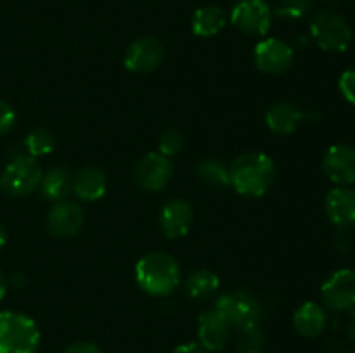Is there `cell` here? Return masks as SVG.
Returning a JSON list of instances; mask_svg holds the SVG:
<instances>
[{"label": "cell", "instance_id": "6da1fadb", "mask_svg": "<svg viewBox=\"0 0 355 353\" xmlns=\"http://www.w3.org/2000/svg\"><path fill=\"white\" fill-rule=\"evenodd\" d=\"M229 175H231V185L241 196L259 197L263 196L272 185L276 166L267 154L246 152L232 163Z\"/></svg>", "mask_w": 355, "mask_h": 353}, {"label": "cell", "instance_id": "7a4b0ae2", "mask_svg": "<svg viewBox=\"0 0 355 353\" xmlns=\"http://www.w3.org/2000/svg\"><path fill=\"white\" fill-rule=\"evenodd\" d=\"M139 287L151 296H166L180 280V266L168 253H149L139 260L135 266Z\"/></svg>", "mask_w": 355, "mask_h": 353}, {"label": "cell", "instance_id": "3957f363", "mask_svg": "<svg viewBox=\"0 0 355 353\" xmlns=\"http://www.w3.org/2000/svg\"><path fill=\"white\" fill-rule=\"evenodd\" d=\"M40 331L37 324L17 311H0V353H37Z\"/></svg>", "mask_w": 355, "mask_h": 353}, {"label": "cell", "instance_id": "277c9868", "mask_svg": "<svg viewBox=\"0 0 355 353\" xmlns=\"http://www.w3.org/2000/svg\"><path fill=\"white\" fill-rule=\"evenodd\" d=\"M42 172L40 165L31 156H16L0 175V189L9 196L24 197L40 187Z\"/></svg>", "mask_w": 355, "mask_h": 353}, {"label": "cell", "instance_id": "5b68a950", "mask_svg": "<svg viewBox=\"0 0 355 353\" xmlns=\"http://www.w3.org/2000/svg\"><path fill=\"white\" fill-rule=\"evenodd\" d=\"M311 35L318 47L326 52H343L352 42V28L333 10H322L312 19Z\"/></svg>", "mask_w": 355, "mask_h": 353}, {"label": "cell", "instance_id": "8992f818", "mask_svg": "<svg viewBox=\"0 0 355 353\" xmlns=\"http://www.w3.org/2000/svg\"><path fill=\"white\" fill-rule=\"evenodd\" d=\"M215 308L225 317L231 327L243 329L257 325L262 317V310L255 296L245 291H232L222 294L215 303Z\"/></svg>", "mask_w": 355, "mask_h": 353}, {"label": "cell", "instance_id": "52a82bcc", "mask_svg": "<svg viewBox=\"0 0 355 353\" xmlns=\"http://www.w3.org/2000/svg\"><path fill=\"white\" fill-rule=\"evenodd\" d=\"M231 19L243 33L263 37L270 30L272 9L266 0H239L232 9Z\"/></svg>", "mask_w": 355, "mask_h": 353}, {"label": "cell", "instance_id": "ba28073f", "mask_svg": "<svg viewBox=\"0 0 355 353\" xmlns=\"http://www.w3.org/2000/svg\"><path fill=\"white\" fill-rule=\"evenodd\" d=\"M326 307L333 311H352L355 308V270L340 269L321 287Z\"/></svg>", "mask_w": 355, "mask_h": 353}, {"label": "cell", "instance_id": "9c48e42d", "mask_svg": "<svg viewBox=\"0 0 355 353\" xmlns=\"http://www.w3.org/2000/svg\"><path fill=\"white\" fill-rule=\"evenodd\" d=\"M326 176L338 187H349L355 182V147L336 144L326 151L322 158Z\"/></svg>", "mask_w": 355, "mask_h": 353}, {"label": "cell", "instance_id": "30bf717a", "mask_svg": "<svg viewBox=\"0 0 355 353\" xmlns=\"http://www.w3.org/2000/svg\"><path fill=\"white\" fill-rule=\"evenodd\" d=\"M172 173L173 166L170 159L159 152H151L137 163L134 170V180L141 189L155 192L170 182Z\"/></svg>", "mask_w": 355, "mask_h": 353}, {"label": "cell", "instance_id": "8fae6325", "mask_svg": "<svg viewBox=\"0 0 355 353\" xmlns=\"http://www.w3.org/2000/svg\"><path fill=\"white\" fill-rule=\"evenodd\" d=\"M293 48L283 40L267 38L255 47V62L260 71L269 75H281L293 64Z\"/></svg>", "mask_w": 355, "mask_h": 353}, {"label": "cell", "instance_id": "7c38bea8", "mask_svg": "<svg viewBox=\"0 0 355 353\" xmlns=\"http://www.w3.org/2000/svg\"><path fill=\"white\" fill-rule=\"evenodd\" d=\"M165 57V47L158 38L142 37L130 44L125 52V66L134 73H149L158 68Z\"/></svg>", "mask_w": 355, "mask_h": 353}, {"label": "cell", "instance_id": "4fadbf2b", "mask_svg": "<svg viewBox=\"0 0 355 353\" xmlns=\"http://www.w3.org/2000/svg\"><path fill=\"white\" fill-rule=\"evenodd\" d=\"M198 336H200V345L207 352H218V350H224L229 343L231 324L214 307L203 311L198 318Z\"/></svg>", "mask_w": 355, "mask_h": 353}, {"label": "cell", "instance_id": "5bb4252c", "mask_svg": "<svg viewBox=\"0 0 355 353\" xmlns=\"http://www.w3.org/2000/svg\"><path fill=\"white\" fill-rule=\"evenodd\" d=\"M83 211L82 208L71 201H61L54 204L47 215V227L52 235L61 239H68L76 235L82 228Z\"/></svg>", "mask_w": 355, "mask_h": 353}, {"label": "cell", "instance_id": "9a60e30c", "mask_svg": "<svg viewBox=\"0 0 355 353\" xmlns=\"http://www.w3.org/2000/svg\"><path fill=\"white\" fill-rule=\"evenodd\" d=\"M326 215L340 228L355 225V189L335 187L326 196Z\"/></svg>", "mask_w": 355, "mask_h": 353}, {"label": "cell", "instance_id": "2e32d148", "mask_svg": "<svg viewBox=\"0 0 355 353\" xmlns=\"http://www.w3.org/2000/svg\"><path fill=\"white\" fill-rule=\"evenodd\" d=\"M162 228L168 239L182 237L187 234L191 224H193V208L184 199H172L163 206Z\"/></svg>", "mask_w": 355, "mask_h": 353}, {"label": "cell", "instance_id": "e0dca14e", "mask_svg": "<svg viewBox=\"0 0 355 353\" xmlns=\"http://www.w3.org/2000/svg\"><path fill=\"white\" fill-rule=\"evenodd\" d=\"M328 325V315L321 305L307 301L293 315V327L304 338H315Z\"/></svg>", "mask_w": 355, "mask_h": 353}, {"label": "cell", "instance_id": "ac0fdd59", "mask_svg": "<svg viewBox=\"0 0 355 353\" xmlns=\"http://www.w3.org/2000/svg\"><path fill=\"white\" fill-rule=\"evenodd\" d=\"M106 175L99 168L85 166L73 175L71 190L83 201H97L106 192Z\"/></svg>", "mask_w": 355, "mask_h": 353}, {"label": "cell", "instance_id": "d6986e66", "mask_svg": "<svg viewBox=\"0 0 355 353\" xmlns=\"http://www.w3.org/2000/svg\"><path fill=\"white\" fill-rule=\"evenodd\" d=\"M304 118V113L290 102H277L267 111V127L277 135H291L297 130L298 123Z\"/></svg>", "mask_w": 355, "mask_h": 353}, {"label": "cell", "instance_id": "ffe728a7", "mask_svg": "<svg viewBox=\"0 0 355 353\" xmlns=\"http://www.w3.org/2000/svg\"><path fill=\"white\" fill-rule=\"evenodd\" d=\"M73 187V175L68 168H52L42 176L40 189L47 199L51 201H59L64 199L69 192H71Z\"/></svg>", "mask_w": 355, "mask_h": 353}, {"label": "cell", "instance_id": "44dd1931", "mask_svg": "<svg viewBox=\"0 0 355 353\" xmlns=\"http://www.w3.org/2000/svg\"><path fill=\"white\" fill-rule=\"evenodd\" d=\"M224 12L215 6L200 7L193 16V31L196 37H214V35H217L224 28Z\"/></svg>", "mask_w": 355, "mask_h": 353}, {"label": "cell", "instance_id": "7402d4cb", "mask_svg": "<svg viewBox=\"0 0 355 353\" xmlns=\"http://www.w3.org/2000/svg\"><path fill=\"white\" fill-rule=\"evenodd\" d=\"M196 176L207 185L215 187V189H224L231 185V175L225 168L224 163L217 159H203L196 166Z\"/></svg>", "mask_w": 355, "mask_h": 353}, {"label": "cell", "instance_id": "603a6c76", "mask_svg": "<svg viewBox=\"0 0 355 353\" xmlns=\"http://www.w3.org/2000/svg\"><path fill=\"white\" fill-rule=\"evenodd\" d=\"M220 286V280L210 270H196L193 275H189L186 282L187 296L194 300H203V298L211 296Z\"/></svg>", "mask_w": 355, "mask_h": 353}, {"label": "cell", "instance_id": "cb8c5ba5", "mask_svg": "<svg viewBox=\"0 0 355 353\" xmlns=\"http://www.w3.org/2000/svg\"><path fill=\"white\" fill-rule=\"evenodd\" d=\"M24 147H26L28 154L31 158L49 154L54 149V135L47 128H35L33 132H30L26 141H24Z\"/></svg>", "mask_w": 355, "mask_h": 353}, {"label": "cell", "instance_id": "d4e9b609", "mask_svg": "<svg viewBox=\"0 0 355 353\" xmlns=\"http://www.w3.org/2000/svg\"><path fill=\"white\" fill-rule=\"evenodd\" d=\"M238 331L239 332L238 339H236V346H238L239 353H262L263 332L259 327V324L238 329Z\"/></svg>", "mask_w": 355, "mask_h": 353}, {"label": "cell", "instance_id": "484cf974", "mask_svg": "<svg viewBox=\"0 0 355 353\" xmlns=\"http://www.w3.org/2000/svg\"><path fill=\"white\" fill-rule=\"evenodd\" d=\"M312 10V0H279L274 12L283 19L298 21Z\"/></svg>", "mask_w": 355, "mask_h": 353}, {"label": "cell", "instance_id": "4316f807", "mask_svg": "<svg viewBox=\"0 0 355 353\" xmlns=\"http://www.w3.org/2000/svg\"><path fill=\"white\" fill-rule=\"evenodd\" d=\"M158 149L159 154L166 156V158L179 154L184 149V135L177 130L165 132V134L162 135V138H159Z\"/></svg>", "mask_w": 355, "mask_h": 353}, {"label": "cell", "instance_id": "83f0119b", "mask_svg": "<svg viewBox=\"0 0 355 353\" xmlns=\"http://www.w3.org/2000/svg\"><path fill=\"white\" fill-rule=\"evenodd\" d=\"M338 87L342 96L349 100L350 104L355 106V68L354 69H347L338 80Z\"/></svg>", "mask_w": 355, "mask_h": 353}, {"label": "cell", "instance_id": "f1b7e54d", "mask_svg": "<svg viewBox=\"0 0 355 353\" xmlns=\"http://www.w3.org/2000/svg\"><path fill=\"white\" fill-rule=\"evenodd\" d=\"M14 121H16V113L12 106L6 100H0V135L7 134L14 127Z\"/></svg>", "mask_w": 355, "mask_h": 353}, {"label": "cell", "instance_id": "f546056e", "mask_svg": "<svg viewBox=\"0 0 355 353\" xmlns=\"http://www.w3.org/2000/svg\"><path fill=\"white\" fill-rule=\"evenodd\" d=\"M64 353H103V352H101L99 346L94 345V343L76 341V343H71V345L64 350Z\"/></svg>", "mask_w": 355, "mask_h": 353}, {"label": "cell", "instance_id": "4dcf8cb0", "mask_svg": "<svg viewBox=\"0 0 355 353\" xmlns=\"http://www.w3.org/2000/svg\"><path fill=\"white\" fill-rule=\"evenodd\" d=\"M173 353H208L200 343H184V345L177 346Z\"/></svg>", "mask_w": 355, "mask_h": 353}, {"label": "cell", "instance_id": "1f68e13d", "mask_svg": "<svg viewBox=\"0 0 355 353\" xmlns=\"http://www.w3.org/2000/svg\"><path fill=\"white\" fill-rule=\"evenodd\" d=\"M335 244H336V248L340 249V251H349L350 246H352V239L347 235V230H342L338 234V237H336Z\"/></svg>", "mask_w": 355, "mask_h": 353}, {"label": "cell", "instance_id": "d6a6232c", "mask_svg": "<svg viewBox=\"0 0 355 353\" xmlns=\"http://www.w3.org/2000/svg\"><path fill=\"white\" fill-rule=\"evenodd\" d=\"M347 331H349L350 339H352V341H355V308L352 310V314H350L349 325H347Z\"/></svg>", "mask_w": 355, "mask_h": 353}, {"label": "cell", "instance_id": "836d02e7", "mask_svg": "<svg viewBox=\"0 0 355 353\" xmlns=\"http://www.w3.org/2000/svg\"><path fill=\"white\" fill-rule=\"evenodd\" d=\"M6 293H7V279L3 277V273L0 272V301L3 300Z\"/></svg>", "mask_w": 355, "mask_h": 353}, {"label": "cell", "instance_id": "e575fe53", "mask_svg": "<svg viewBox=\"0 0 355 353\" xmlns=\"http://www.w3.org/2000/svg\"><path fill=\"white\" fill-rule=\"evenodd\" d=\"M24 282H26V279H24V277L21 275V273H16V275L12 277V284H14V286H16V287H21Z\"/></svg>", "mask_w": 355, "mask_h": 353}, {"label": "cell", "instance_id": "d590c367", "mask_svg": "<svg viewBox=\"0 0 355 353\" xmlns=\"http://www.w3.org/2000/svg\"><path fill=\"white\" fill-rule=\"evenodd\" d=\"M7 241V235H6V230H3V227L0 225V249L3 248V244H6Z\"/></svg>", "mask_w": 355, "mask_h": 353}, {"label": "cell", "instance_id": "8d00e7d4", "mask_svg": "<svg viewBox=\"0 0 355 353\" xmlns=\"http://www.w3.org/2000/svg\"><path fill=\"white\" fill-rule=\"evenodd\" d=\"M324 2L328 3L329 7H335V6H338V3H340V0H324Z\"/></svg>", "mask_w": 355, "mask_h": 353}, {"label": "cell", "instance_id": "74e56055", "mask_svg": "<svg viewBox=\"0 0 355 353\" xmlns=\"http://www.w3.org/2000/svg\"><path fill=\"white\" fill-rule=\"evenodd\" d=\"M350 353H355V352H350Z\"/></svg>", "mask_w": 355, "mask_h": 353}]
</instances>
